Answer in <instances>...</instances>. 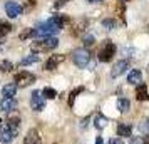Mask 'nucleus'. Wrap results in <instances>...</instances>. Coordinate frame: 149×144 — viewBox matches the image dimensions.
Here are the masks:
<instances>
[{"label":"nucleus","instance_id":"1","mask_svg":"<svg viewBox=\"0 0 149 144\" xmlns=\"http://www.w3.org/2000/svg\"><path fill=\"white\" fill-rule=\"evenodd\" d=\"M57 45H59V40L55 37H45V39L32 42L30 49H32V52H47V50H54Z\"/></svg>","mask_w":149,"mask_h":144},{"label":"nucleus","instance_id":"2","mask_svg":"<svg viewBox=\"0 0 149 144\" xmlns=\"http://www.w3.org/2000/svg\"><path fill=\"white\" fill-rule=\"evenodd\" d=\"M72 61L77 67H87L89 65V61H91V54H89V50L86 47L84 49H75L74 52H72Z\"/></svg>","mask_w":149,"mask_h":144},{"label":"nucleus","instance_id":"3","mask_svg":"<svg viewBox=\"0 0 149 144\" xmlns=\"http://www.w3.org/2000/svg\"><path fill=\"white\" fill-rule=\"evenodd\" d=\"M114 54H116V45L111 40H106L104 45L101 47V50H99V54H97V59L101 62H109L114 57Z\"/></svg>","mask_w":149,"mask_h":144},{"label":"nucleus","instance_id":"4","mask_svg":"<svg viewBox=\"0 0 149 144\" xmlns=\"http://www.w3.org/2000/svg\"><path fill=\"white\" fill-rule=\"evenodd\" d=\"M59 32V29L55 27V25H52L50 22H44V24H40L39 27L35 29V35L37 37H40V39H45V37H54V34H57Z\"/></svg>","mask_w":149,"mask_h":144},{"label":"nucleus","instance_id":"5","mask_svg":"<svg viewBox=\"0 0 149 144\" xmlns=\"http://www.w3.org/2000/svg\"><path fill=\"white\" fill-rule=\"evenodd\" d=\"M35 82V76L32 72H27V70H22L19 74H15V86L17 87H27L30 84Z\"/></svg>","mask_w":149,"mask_h":144},{"label":"nucleus","instance_id":"6","mask_svg":"<svg viewBox=\"0 0 149 144\" xmlns=\"http://www.w3.org/2000/svg\"><path fill=\"white\" fill-rule=\"evenodd\" d=\"M30 107L34 111H37V112L45 107V99L42 96V92H39V90L32 92V96H30Z\"/></svg>","mask_w":149,"mask_h":144},{"label":"nucleus","instance_id":"7","mask_svg":"<svg viewBox=\"0 0 149 144\" xmlns=\"http://www.w3.org/2000/svg\"><path fill=\"white\" fill-rule=\"evenodd\" d=\"M5 12L10 19H17L22 14V5L19 2H7L5 3Z\"/></svg>","mask_w":149,"mask_h":144},{"label":"nucleus","instance_id":"8","mask_svg":"<svg viewBox=\"0 0 149 144\" xmlns=\"http://www.w3.org/2000/svg\"><path fill=\"white\" fill-rule=\"evenodd\" d=\"M64 61H65V55H62V54L50 55L44 67H45V70H54V69H57V67H59V64H62Z\"/></svg>","mask_w":149,"mask_h":144},{"label":"nucleus","instance_id":"9","mask_svg":"<svg viewBox=\"0 0 149 144\" xmlns=\"http://www.w3.org/2000/svg\"><path fill=\"white\" fill-rule=\"evenodd\" d=\"M24 144H42V139H40V134L37 129H30L27 132V136L24 139Z\"/></svg>","mask_w":149,"mask_h":144},{"label":"nucleus","instance_id":"10","mask_svg":"<svg viewBox=\"0 0 149 144\" xmlns=\"http://www.w3.org/2000/svg\"><path fill=\"white\" fill-rule=\"evenodd\" d=\"M15 107H17V101L14 97H3L0 101V111H3V112H10Z\"/></svg>","mask_w":149,"mask_h":144},{"label":"nucleus","instance_id":"11","mask_svg":"<svg viewBox=\"0 0 149 144\" xmlns=\"http://www.w3.org/2000/svg\"><path fill=\"white\" fill-rule=\"evenodd\" d=\"M126 69H129V62L127 61H119L114 67H112V70H111V76H112V77L122 76V74L126 72Z\"/></svg>","mask_w":149,"mask_h":144},{"label":"nucleus","instance_id":"12","mask_svg":"<svg viewBox=\"0 0 149 144\" xmlns=\"http://www.w3.org/2000/svg\"><path fill=\"white\" fill-rule=\"evenodd\" d=\"M49 22L61 30V29H64L69 24V17H67V15H54V17H50V19H49Z\"/></svg>","mask_w":149,"mask_h":144},{"label":"nucleus","instance_id":"13","mask_svg":"<svg viewBox=\"0 0 149 144\" xmlns=\"http://www.w3.org/2000/svg\"><path fill=\"white\" fill-rule=\"evenodd\" d=\"M15 136H17V131H12L10 127H2V131H0V141L5 143V144H8L10 141H14Z\"/></svg>","mask_w":149,"mask_h":144},{"label":"nucleus","instance_id":"14","mask_svg":"<svg viewBox=\"0 0 149 144\" xmlns=\"http://www.w3.org/2000/svg\"><path fill=\"white\" fill-rule=\"evenodd\" d=\"M136 97L137 101H149V94H148V87L146 84H139L136 89Z\"/></svg>","mask_w":149,"mask_h":144},{"label":"nucleus","instance_id":"15","mask_svg":"<svg viewBox=\"0 0 149 144\" xmlns=\"http://www.w3.org/2000/svg\"><path fill=\"white\" fill-rule=\"evenodd\" d=\"M142 79V74L141 70H137V69H132V70H129L127 74V82L129 84H139Z\"/></svg>","mask_w":149,"mask_h":144},{"label":"nucleus","instance_id":"16","mask_svg":"<svg viewBox=\"0 0 149 144\" xmlns=\"http://www.w3.org/2000/svg\"><path fill=\"white\" fill-rule=\"evenodd\" d=\"M19 126H20V116H19L17 112L10 114V116H8V126L7 127H10L12 131H19Z\"/></svg>","mask_w":149,"mask_h":144},{"label":"nucleus","instance_id":"17","mask_svg":"<svg viewBox=\"0 0 149 144\" xmlns=\"http://www.w3.org/2000/svg\"><path fill=\"white\" fill-rule=\"evenodd\" d=\"M17 89H19V87H17L14 82H12V84H7V86H3L2 94H3V97H12V96H15Z\"/></svg>","mask_w":149,"mask_h":144},{"label":"nucleus","instance_id":"18","mask_svg":"<svg viewBox=\"0 0 149 144\" xmlns=\"http://www.w3.org/2000/svg\"><path fill=\"white\" fill-rule=\"evenodd\" d=\"M94 126H95V127H97L99 131L104 129V127L107 126V119L102 116V114H97V116L94 117Z\"/></svg>","mask_w":149,"mask_h":144},{"label":"nucleus","instance_id":"19","mask_svg":"<svg viewBox=\"0 0 149 144\" xmlns=\"http://www.w3.org/2000/svg\"><path fill=\"white\" fill-rule=\"evenodd\" d=\"M117 134L121 137H129L131 136V126L129 124H119L117 126Z\"/></svg>","mask_w":149,"mask_h":144},{"label":"nucleus","instance_id":"20","mask_svg":"<svg viewBox=\"0 0 149 144\" xmlns=\"http://www.w3.org/2000/svg\"><path fill=\"white\" fill-rule=\"evenodd\" d=\"M129 109H131V102H129L127 99L122 97V99L117 101V111H119V112H127Z\"/></svg>","mask_w":149,"mask_h":144},{"label":"nucleus","instance_id":"21","mask_svg":"<svg viewBox=\"0 0 149 144\" xmlns=\"http://www.w3.org/2000/svg\"><path fill=\"white\" fill-rule=\"evenodd\" d=\"M87 25V20H79L74 24V30H72V34L74 35H79L81 32H84V29Z\"/></svg>","mask_w":149,"mask_h":144},{"label":"nucleus","instance_id":"22","mask_svg":"<svg viewBox=\"0 0 149 144\" xmlns=\"http://www.w3.org/2000/svg\"><path fill=\"white\" fill-rule=\"evenodd\" d=\"M42 96H44V99H55L57 97V90L52 89V87H44Z\"/></svg>","mask_w":149,"mask_h":144},{"label":"nucleus","instance_id":"23","mask_svg":"<svg viewBox=\"0 0 149 144\" xmlns=\"http://www.w3.org/2000/svg\"><path fill=\"white\" fill-rule=\"evenodd\" d=\"M35 62H39V55H37V54H32V55L24 57L20 64H22V65H30V64H35Z\"/></svg>","mask_w":149,"mask_h":144},{"label":"nucleus","instance_id":"24","mask_svg":"<svg viewBox=\"0 0 149 144\" xmlns=\"http://www.w3.org/2000/svg\"><path fill=\"white\" fill-rule=\"evenodd\" d=\"M10 30H12V25L8 22H0V37L10 34Z\"/></svg>","mask_w":149,"mask_h":144},{"label":"nucleus","instance_id":"25","mask_svg":"<svg viewBox=\"0 0 149 144\" xmlns=\"http://www.w3.org/2000/svg\"><path fill=\"white\" fill-rule=\"evenodd\" d=\"M82 90H84V87H77V89H74L70 92V96H69V106L70 107L74 106V101H75V97H77V94H81Z\"/></svg>","mask_w":149,"mask_h":144},{"label":"nucleus","instance_id":"26","mask_svg":"<svg viewBox=\"0 0 149 144\" xmlns=\"http://www.w3.org/2000/svg\"><path fill=\"white\" fill-rule=\"evenodd\" d=\"M30 37H37V35H35V29H27V30H24V32L20 34V39H22V40L30 39Z\"/></svg>","mask_w":149,"mask_h":144},{"label":"nucleus","instance_id":"27","mask_svg":"<svg viewBox=\"0 0 149 144\" xmlns=\"http://www.w3.org/2000/svg\"><path fill=\"white\" fill-rule=\"evenodd\" d=\"M102 27L107 29V30H112V29L116 27V20L114 19H104V20H102Z\"/></svg>","mask_w":149,"mask_h":144},{"label":"nucleus","instance_id":"28","mask_svg":"<svg viewBox=\"0 0 149 144\" xmlns=\"http://www.w3.org/2000/svg\"><path fill=\"white\" fill-rule=\"evenodd\" d=\"M139 131H141L144 136H149V119H146V121H142L139 124Z\"/></svg>","mask_w":149,"mask_h":144},{"label":"nucleus","instance_id":"29","mask_svg":"<svg viewBox=\"0 0 149 144\" xmlns=\"http://www.w3.org/2000/svg\"><path fill=\"white\" fill-rule=\"evenodd\" d=\"M0 69H2L3 72H10V70L14 69V64L10 61H3V62H0Z\"/></svg>","mask_w":149,"mask_h":144},{"label":"nucleus","instance_id":"30","mask_svg":"<svg viewBox=\"0 0 149 144\" xmlns=\"http://www.w3.org/2000/svg\"><path fill=\"white\" fill-rule=\"evenodd\" d=\"M94 42H95L94 35L87 34L86 37H84V45H86V47H91V45H94Z\"/></svg>","mask_w":149,"mask_h":144},{"label":"nucleus","instance_id":"31","mask_svg":"<svg viewBox=\"0 0 149 144\" xmlns=\"http://www.w3.org/2000/svg\"><path fill=\"white\" fill-rule=\"evenodd\" d=\"M35 7V0H27L25 2V10H30V8Z\"/></svg>","mask_w":149,"mask_h":144},{"label":"nucleus","instance_id":"32","mask_svg":"<svg viewBox=\"0 0 149 144\" xmlns=\"http://www.w3.org/2000/svg\"><path fill=\"white\" fill-rule=\"evenodd\" d=\"M109 144H124V143H122L121 139H117V137H112V139L109 141Z\"/></svg>","mask_w":149,"mask_h":144},{"label":"nucleus","instance_id":"33","mask_svg":"<svg viewBox=\"0 0 149 144\" xmlns=\"http://www.w3.org/2000/svg\"><path fill=\"white\" fill-rule=\"evenodd\" d=\"M95 144H104V141H102V137H97V139H95Z\"/></svg>","mask_w":149,"mask_h":144},{"label":"nucleus","instance_id":"34","mask_svg":"<svg viewBox=\"0 0 149 144\" xmlns=\"http://www.w3.org/2000/svg\"><path fill=\"white\" fill-rule=\"evenodd\" d=\"M91 3H99V2H102V0H89Z\"/></svg>","mask_w":149,"mask_h":144},{"label":"nucleus","instance_id":"35","mask_svg":"<svg viewBox=\"0 0 149 144\" xmlns=\"http://www.w3.org/2000/svg\"><path fill=\"white\" fill-rule=\"evenodd\" d=\"M2 127H3V121L0 119V131H2Z\"/></svg>","mask_w":149,"mask_h":144},{"label":"nucleus","instance_id":"36","mask_svg":"<svg viewBox=\"0 0 149 144\" xmlns=\"http://www.w3.org/2000/svg\"><path fill=\"white\" fill-rule=\"evenodd\" d=\"M121 2H129V0H121Z\"/></svg>","mask_w":149,"mask_h":144},{"label":"nucleus","instance_id":"37","mask_svg":"<svg viewBox=\"0 0 149 144\" xmlns=\"http://www.w3.org/2000/svg\"><path fill=\"white\" fill-rule=\"evenodd\" d=\"M148 69H149V65H148Z\"/></svg>","mask_w":149,"mask_h":144},{"label":"nucleus","instance_id":"38","mask_svg":"<svg viewBox=\"0 0 149 144\" xmlns=\"http://www.w3.org/2000/svg\"><path fill=\"white\" fill-rule=\"evenodd\" d=\"M0 44H2V42H0Z\"/></svg>","mask_w":149,"mask_h":144}]
</instances>
